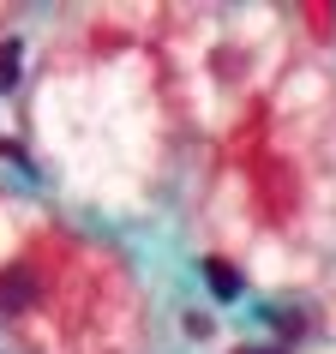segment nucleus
<instances>
[{
    "label": "nucleus",
    "mask_w": 336,
    "mask_h": 354,
    "mask_svg": "<svg viewBox=\"0 0 336 354\" xmlns=\"http://www.w3.org/2000/svg\"><path fill=\"white\" fill-rule=\"evenodd\" d=\"M0 306H6V313L37 306V270H30V264H6V270H0Z\"/></svg>",
    "instance_id": "f257e3e1"
},
{
    "label": "nucleus",
    "mask_w": 336,
    "mask_h": 354,
    "mask_svg": "<svg viewBox=\"0 0 336 354\" xmlns=\"http://www.w3.org/2000/svg\"><path fill=\"white\" fill-rule=\"evenodd\" d=\"M19 84V42H0V91Z\"/></svg>",
    "instance_id": "7ed1b4c3"
},
{
    "label": "nucleus",
    "mask_w": 336,
    "mask_h": 354,
    "mask_svg": "<svg viewBox=\"0 0 336 354\" xmlns=\"http://www.w3.org/2000/svg\"><path fill=\"white\" fill-rule=\"evenodd\" d=\"M241 354H282V348H241Z\"/></svg>",
    "instance_id": "20e7f679"
},
{
    "label": "nucleus",
    "mask_w": 336,
    "mask_h": 354,
    "mask_svg": "<svg viewBox=\"0 0 336 354\" xmlns=\"http://www.w3.org/2000/svg\"><path fill=\"white\" fill-rule=\"evenodd\" d=\"M205 282H210V295H216V300H234V295H241V270H228L223 259H205Z\"/></svg>",
    "instance_id": "f03ea898"
}]
</instances>
